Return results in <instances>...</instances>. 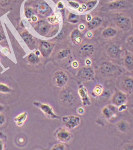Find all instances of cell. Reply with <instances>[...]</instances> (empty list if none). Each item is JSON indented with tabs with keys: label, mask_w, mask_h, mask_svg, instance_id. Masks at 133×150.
Returning a JSON list of instances; mask_svg holds the SVG:
<instances>
[{
	"label": "cell",
	"mask_w": 133,
	"mask_h": 150,
	"mask_svg": "<svg viewBox=\"0 0 133 150\" xmlns=\"http://www.w3.org/2000/svg\"><path fill=\"white\" fill-rule=\"evenodd\" d=\"M127 94L124 91L118 90L115 92L111 98V103L117 107L123 104H126L127 102Z\"/></svg>",
	"instance_id": "9c48e42d"
},
{
	"label": "cell",
	"mask_w": 133,
	"mask_h": 150,
	"mask_svg": "<svg viewBox=\"0 0 133 150\" xmlns=\"http://www.w3.org/2000/svg\"><path fill=\"white\" fill-rule=\"evenodd\" d=\"M56 138L59 142L66 143H68L72 139V134L66 128H59L55 133Z\"/></svg>",
	"instance_id": "ba28073f"
},
{
	"label": "cell",
	"mask_w": 133,
	"mask_h": 150,
	"mask_svg": "<svg viewBox=\"0 0 133 150\" xmlns=\"http://www.w3.org/2000/svg\"><path fill=\"white\" fill-rule=\"evenodd\" d=\"M118 107L114 105H109L104 107L102 110V114L107 119H110L116 115Z\"/></svg>",
	"instance_id": "2e32d148"
},
{
	"label": "cell",
	"mask_w": 133,
	"mask_h": 150,
	"mask_svg": "<svg viewBox=\"0 0 133 150\" xmlns=\"http://www.w3.org/2000/svg\"><path fill=\"white\" fill-rule=\"evenodd\" d=\"M4 109H5V108L4 107V106H3L2 105L0 104V113H1V112H2V111L4 110Z\"/></svg>",
	"instance_id": "681fc988"
},
{
	"label": "cell",
	"mask_w": 133,
	"mask_h": 150,
	"mask_svg": "<svg viewBox=\"0 0 133 150\" xmlns=\"http://www.w3.org/2000/svg\"><path fill=\"white\" fill-rule=\"evenodd\" d=\"M62 122L65 128L69 130H72L80 126L81 118L76 115H66L62 118Z\"/></svg>",
	"instance_id": "277c9868"
},
{
	"label": "cell",
	"mask_w": 133,
	"mask_h": 150,
	"mask_svg": "<svg viewBox=\"0 0 133 150\" xmlns=\"http://www.w3.org/2000/svg\"><path fill=\"white\" fill-rule=\"evenodd\" d=\"M86 36L88 38H92L93 37V34H92V33L91 32L90 30H89L88 32L87 33Z\"/></svg>",
	"instance_id": "60d3db41"
},
{
	"label": "cell",
	"mask_w": 133,
	"mask_h": 150,
	"mask_svg": "<svg viewBox=\"0 0 133 150\" xmlns=\"http://www.w3.org/2000/svg\"><path fill=\"white\" fill-rule=\"evenodd\" d=\"M113 20L116 26L120 30L127 32L132 28V22L130 17L122 13L114 14Z\"/></svg>",
	"instance_id": "7a4b0ae2"
},
{
	"label": "cell",
	"mask_w": 133,
	"mask_h": 150,
	"mask_svg": "<svg viewBox=\"0 0 133 150\" xmlns=\"http://www.w3.org/2000/svg\"><path fill=\"white\" fill-rule=\"evenodd\" d=\"M52 150H66V146L63 143H58L55 144L51 148Z\"/></svg>",
	"instance_id": "836d02e7"
},
{
	"label": "cell",
	"mask_w": 133,
	"mask_h": 150,
	"mask_svg": "<svg viewBox=\"0 0 133 150\" xmlns=\"http://www.w3.org/2000/svg\"><path fill=\"white\" fill-rule=\"evenodd\" d=\"M41 55V54L39 50L36 51L35 52L30 54L27 57V60L30 64L34 65V64H38L41 61V58H40Z\"/></svg>",
	"instance_id": "cb8c5ba5"
},
{
	"label": "cell",
	"mask_w": 133,
	"mask_h": 150,
	"mask_svg": "<svg viewBox=\"0 0 133 150\" xmlns=\"http://www.w3.org/2000/svg\"><path fill=\"white\" fill-rule=\"evenodd\" d=\"M68 21L72 24L78 23L80 20V17L77 14L70 13L68 16Z\"/></svg>",
	"instance_id": "4dcf8cb0"
},
{
	"label": "cell",
	"mask_w": 133,
	"mask_h": 150,
	"mask_svg": "<svg viewBox=\"0 0 133 150\" xmlns=\"http://www.w3.org/2000/svg\"><path fill=\"white\" fill-rule=\"evenodd\" d=\"M70 37L72 42L76 45H79L83 42V35L78 29H74L71 33Z\"/></svg>",
	"instance_id": "ac0fdd59"
},
{
	"label": "cell",
	"mask_w": 133,
	"mask_h": 150,
	"mask_svg": "<svg viewBox=\"0 0 133 150\" xmlns=\"http://www.w3.org/2000/svg\"><path fill=\"white\" fill-rule=\"evenodd\" d=\"M55 45L47 41H41L39 43V51L43 57H48L51 55L54 49Z\"/></svg>",
	"instance_id": "30bf717a"
},
{
	"label": "cell",
	"mask_w": 133,
	"mask_h": 150,
	"mask_svg": "<svg viewBox=\"0 0 133 150\" xmlns=\"http://www.w3.org/2000/svg\"><path fill=\"white\" fill-rule=\"evenodd\" d=\"M4 38H5V35L2 33L0 32V41L4 40Z\"/></svg>",
	"instance_id": "c3c4849f"
},
{
	"label": "cell",
	"mask_w": 133,
	"mask_h": 150,
	"mask_svg": "<svg viewBox=\"0 0 133 150\" xmlns=\"http://www.w3.org/2000/svg\"><path fill=\"white\" fill-rule=\"evenodd\" d=\"M48 21L50 22L51 23H56L58 22V20L55 17H50L48 18Z\"/></svg>",
	"instance_id": "f35d334b"
},
{
	"label": "cell",
	"mask_w": 133,
	"mask_h": 150,
	"mask_svg": "<svg viewBox=\"0 0 133 150\" xmlns=\"http://www.w3.org/2000/svg\"><path fill=\"white\" fill-rule=\"evenodd\" d=\"M85 64H86L88 65L87 66H90V65L92 64L91 61H90L89 59H87L86 60V61H85Z\"/></svg>",
	"instance_id": "7dc6e473"
},
{
	"label": "cell",
	"mask_w": 133,
	"mask_h": 150,
	"mask_svg": "<svg viewBox=\"0 0 133 150\" xmlns=\"http://www.w3.org/2000/svg\"><path fill=\"white\" fill-rule=\"evenodd\" d=\"M69 78L66 73L63 70H57L53 75V83L59 88H64L66 86Z\"/></svg>",
	"instance_id": "8992f818"
},
{
	"label": "cell",
	"mask_w": 133,
	"mask_h": 150,
	"mask_svg": "<svg viewBox=\"0 0 133 150\" xmlns=\"http://www.w3.org/2000/svg\"><path fill=\"white\" fill-rule=\"evenodd\" d=\"M27 118V114L26 112H23L21 114H19L18 115H17V117H15L14 118V122L16 123V125L19 126V127H21L24 123L25 122V121L26 120Z\"/></svg>",
	"instance_id": "484cf974"
},
{
	"label": "cell",
	"mask_w": 133,
	"mask_h": 150,
	"mask_svg": "<svg viewBox=\"0 0 133 150\" xmlns=\"http://www.w3.org/2000/svg\"><path fill=\"white\" fill-rule=\"evenodd\" d=\"M78 78L85 81H92L95 79V73L94 69L90 66H85L80 68L77 73Z\"/></svg>",
	"instance_id": "5b68a950"
},
{
	"label": "cell",
	"mask_w": 133,
	"mask_h": 150,
	"mask_svg": "<svg viewBox=\"0 0 133 150\" xmlns=\"http://www.w3.org/2000/svg\"><path fill=\"white\" fill-rule=\"evenodd\" d=\"M97 3V0H91L88 1L85 3V4L83 5L82 7L83 10L85 11H89L93 9V8L96 5Z\"/></svg>",
	"instance_id": "83f0119b"
},
{
	"label": "cell",
	"mask_w": 133,
	"mask_h": 150,
	"mask_svg": "<svg viewBox=\"0 0 133 150\" xmlns=\"http://www.w3.org/2000/svg\"><path fill=\"white\" fill-rule=\"evenodd\" d=\"M102 23V19L99 17L95 16L92 18V19L88 22L87 26L89 30L90 31L94 30L99 28Z\"/></svg>",
	"instance_id": "ffe728a7"
},
{
	"label": "cell",
	"mask_w": 133,
	"mask_h": 150,
	"mask_svg": "<svg viewBox=\"0 0 133 150\" xmlns=\"http://www.w3.org/2000/svg\"><path fill=\"white\" fill-rule=\"evenodd\" d=\"M127 108V106L126 105V104H123L122 105H120V106L118 107V111L119 112H123L125 110H126Z\"/></svg>",
	"instance_id": "74e56055"
},
{
	"label": "cell",
	"mask_w": 133,
	"mask_h": 150,
	"mask_svg": "<svg viewBox=\"0 0 133 150\" xmlns=\"http://www.w3.org/2000/svg\"><path fill=\"white\" fill-rule=\"evenodd\" d=\"M78 94L84 106H90L92 103L90 98L89 96L87 88L83 85H80L78 87Z\"/></svg>",
	"instance_id": "7c38bea8"
},
{
	"label": "cell",
	"mask_w": 133,
	"mask_h": 150,
	"mask_svg": "<svg viewBox=\"0 0 133 150\" xmlns=\"http://www.w3.org/2000/svg\"><path fill=\"white\" fill-rule=\"evenodd\" d=\"M21 35L23 41L30 49L33 50L35 47L36 42L33 36L31 34L27 31H25L22 32L21 34Z\"/></svg>",
	"instance_id": "e0dca14e"
},
{
	"label": "cell",
	"mask_w": 133,
	"mask_h": 150,
	"mask_svg": "<svg viewBox=\"0 0 133 150\" xmlns=\"http://www.w3.org/2000/svg\"><path fill=\"white\" fill-rule=\"evenodd\" d=\"M117 30L113 27H107L101 33V36L105 39H110L114 38L117 34Z\"/></svg>",
	"instance_id": "603a6c76"
},
{
	"label": "cell",
	"mask_w": 133,
	"mask_h": 150,
	"mask_svg": "<svg viewBox=\"0 0 133 150\" xmlns=\"http://www.w3.org/2000/svg\"><path fill=\"white\" fill-rule=\"evenodd\" d=\"M68 4L69 5L74 9H78L79 8H80V5L77 2H75V1H69L68 2Z\"/></svg>",
	"instance_id": "e575fe53"
},
{
	"label": "cell",
	"mask_w": 133,
	"mask_h": 150,
	"mask_svg": "<svg viewBox=\"0 0 133 150\" xmlns=\"http://www.w3.org/2000/svg\"><path fill=\"white\" fill-rule=\"evenodd\" d=\"M78 28H79V30L81 31V30H84L85 29V26H84V25H83V24H81V25H79V26H78Z\"/></svg>",
	"instance_id": "f6af8a7d"
},
{
	"label": "cell",
	"mask_w": 133,
	"mask_h": 150,
	"mask_svg": "<svg viewBox=\"0 0 133 150\" xmlns=\"http://www.w3.org/2000/svg\"><path fill=\"white\" fill-rule=\"evenodd\" d=\"M123 64L125 69L133 73V54L127 51L123 60Z\"/></svg>",
	"instance_id": "d6986e66"
},
{
	"label": "cell",
	"mask_w": 133,
	"mask_h": 150,
	"mask_svg": "<svg viewBox=\"0 0 133 150\" xmlns=\"http://www.w3.org/2000/svg\"><path fill=\"white\" fill-rule=\"evenodd\" d=\"M116 127L120 132L126 133L130 130V125L127 120H121L116 123Z\"/></svg>",
	"instance_id": "d4e9b609"
},
{
	"label": "cell",
	"mask_w": 133,
	"mask_h": 150,
	"mask_svg": "<svg viewBox=\"0 0 133 150\" xmlns=\"http://www.w3.org/2000/svg\"><path fill=\"white\" fill-rule=\"evenodd\" d=\"M125 44L127 52L133 54V34L127 38Z\"/></svg>",
	"instance_id": "f1b7e54d"
},
{
	"label": "cell",
	"mask_w": 133,
	"mask_h": 150,
	"mask_svg": "<svg viewBox=\"0 0 133 150\" xmlns=\"http://www.w3.org/2000/svg\"><path fill=\"white\" fill-rule=\"evenodd\" d=\"M71 54V51L68 49H64L60 50L57 53V57L59 59H64L68 57Z\"/></svg>",
	"instance_id": "f546056e"
},
{
	"label": "cell",
	"mask_w": 133,
	"mask_h": 150,
	"mask_svg": "<svg viewBox=\"0 0 133 150\" xmlns=\"http://www.w3.org/2000/svg\"><path fill=\"white\" fill-rule=\"evenodd\" d=\"M127 7V4L124 0H116L109 4V8L111 11L125 9Z\"/></svg>",
	"instance_id": "7402d4cb"
},
{
	"label": "cell",
	"mask_w": 133,
	"mask_h": 150,
	"mask_svg": "<svg viewBox=\"0 0 133 150\" xmlns=\"http://www.w3.org/2000/svg\"><path fill=\"white\" fill-rule=\"evenodd\" d=\"M4 143L3 140L0 139V150H4Z\"/></svg>",
	"instance_id": "b9f144b4"
},
{
	"label": "cell",
	"mask_w": 133,
	"mask_h": 150,
	"mask_svg": "<svg viewBox=\"0 0 133 150\" xmlns=\"http://www.w3.org/2000/svg\"><path fill=\"white\" fill-rule=\"evenodd\" d=\"M11 88L5 84L0 83V93L3 94L10 93L11 91Z\"/></svg>",
	"instance_id": "1f68e13d"
},
{
	"label": "cell",
	"mask_w": 133,
	"mask_h": 150,
	"mask_svg": "<svg viewBox=\"0 0 133 150\" xmlns=\"http://www.w3.org/2000/svg\"><path fill=\"white\" fill-rule=\"evenodd\" d=\"M8 1L9 0H0V4L3 5H6L7 4H8Z\"/></svg>",
	"instance_id": "ee69618b"
},
{
	"label": "cell",
	"mask_w": 133,
	"mask_h": 150,
	"mask_svg": "<svg viewBox=\"0 0 133 150\" xmlns=\"http://www.w3.org/2000/svg\"><path fill=\"white\" fill-rule=\"evenodd\" d=\"M94 46L92 44H85L81 48L80 53L83 57H90L94 53Z\"/></svg>",
	"instance_id": "44dd1931"
},
{
	"label": "cell",
	"mask_w": 133,
	"mask_h": 150,
	"mask_svg": "<svg viewBox=\"0 0 133 150\" xmlns=\"http://www.w3.org/2000/svg\"><path fill=\"white\" fill-rule=\"evenodd\" d=\"M114 1H116V0H114Z\"/></svg>",
	"instance_id": "816d5d0a"
},
{
	"label": "cell",
	"mask_w": 133,
	"mask_h": 150,
	"mask_svg": "<svg viewBox=\"0 0 133 150\" xmlns=\"http://www.w3.org/2000/svg\"><path fill=\"white\" fill-rule=\"evenodd\" d=\"M59 99L62 105L71 106L76 102L77 97L70 88H63L59 93Z\"/></svg>",
	"instance_id": "3957f363"
},
{
	"label": "cell",
	"mask_w": 133,
	"mask_h": 150,
	"mask_svg": "<svg viewBox=\"0 0 133 150\" xmlns=\"http://www.w3.org/2000/svg\"><path fill=\"white\" fill-rule=\"evenodd\" d=\"M121 87L123 91L127 95L132 94L133 93V77L126 76L123 78L121 81Z\"/></svg>",
	"instance_id": "4fadbf2b"
},
{
	"label": "cell",
	"mask_w": 133,
	"mask_h": 150,
	"mask_svg": "<svg viewBox=\"0 0 133 150\" xmlns=\"http://www.w3.org/2000/svg\"><path fill=\"white\" fill-rule=\"evenodd\" d=\"M104 93V87L101 85H97L92 91V95L93 97H100Z\"/></svg>",
	"instance_id": "4316f807"
},
{
	"label": "cell",
	"mask_w": 133,
	"mask_h": 150,
	"mask_svg": "<svg viewBox=\"0 0 133 150\" xmlns=\"http://www.w3.org/2000/svg\"><path fill=\"white\" fill-rule=\"evenodd\" d=\"M6 122V117L5 116L0 113V126L4 125Z\"/></svg>",
	"instance_id": "8d00e7d4"
},
{
	"label": "cell",
	"mask_w": 133,
	"mask_h": 150,
	"mask_svg": "<svg viewBox=\"0 0 133 150\" xmlns=\"http://www.w3.org/2000/svg\"><path fill=\"white\" fill-rule=\"evenodd\" d=\"M99 71L104 76H113L122 75L123 70L119 65L114 64L110 61H104L100 64Z\"/></svg>",
	"instance_id": "6da1fadb"
},
{
	"label": "cell",
	"mask_w": 133,
	"mask_h": 150,
	"mask_svg": "<svg viewBox=\"0 0 133 150\" xmlns=\"http://www.w3.org/2000/svg\"><path fill=\"white\" fill-rule=\"evenodd\" d=\"M85 112V110L83 107H80L78 108V114L83 115Z\"/></svg>",
	"instance_id": "ab89813d"
},
{
	"label": "cell",
	"mask_w": 133,
	"mask_h": 150,
	"mask_svg": "<svg viewBox=\"0 0 133 150\" xmlns=\"http://www.w3.org/2000/svg\"><path fill=\"white\" fill-rule=\"evenodd\" d=\"M32 21L33 22H37V21L38 20V17H37V16H33L32 17Z\"/></svg>",
	"instance_id": "7bdbcfd3"
},
{
	"label": "cell",
	"mask_w": 133,
	"mask_h": 150,
	"mask_svg": "<svg viewBox=\"0 0 133 150\" xmlns=\"http://www.w3.org/2000/svg\"><path fill=\"white\" fill-rule=\"evenodd\" d=\"M36 10L40 14L45 16L50 15L52 11L49 5L43 0L40 1V2L37 4Z\"/></svg>",
	"instance_id": "9a60e30c"
},
{
	"label": "cell",
	"mask_w": 133,
	"mask_h": 150,
	"mask_svg": "<svg viewBox=\"0 0 133 150\" xmlns=\"http://www.w3.org/2000/svg\"><path fill=\"white\" fill-rule=\"evenodd\" d=\"M33 105L39 108L47 118L51 119H57L60 118L55 113L53 108L48 104L35 101L34 102Z\"/></svg>",
	"instance_id": "52a82bcc"
},
{
	"label": "cell",
	"mask_w": 133,
	"mask_h": 150,
	"mask_svg": "<svg viewBox=\"0 0 133 150\" xmlns=\"http://www.w3.org/2000/svg\"><path fill=\"white\" fill-rule=\"evenodd\" d=\"M122 50L121 47L116 44H112L108 46L106 49V53L109 57L113 59L119 58Z\"/></svg>",
	"instance_id": "5bb4252c"
},
{
	"label": "cell",
	"mask_w": 133,
	"mask_h": 150,
	"mask_svg": "<svg viewBox=\"0 0 133 150\" xmlns=\"http://www.w3.org/2000/svg\"><path fill=\"white\" fill-rule=\"evenodd\" d=\"M52 28L51 23L49 21L41 20L38 22L35 28V30L42 35L46 36L50 32Z\"/></svg>",
	"instance_id": "8fae6325"
},
{
	"label": "cell",
	"mask_w": 133,
	"mask_h": 150,
	"mask_svg": "<svg viewBox=\"0 0 133 150\" xmlns=\"http://www.w3.org/2000/svg\"><path fill=\"white\" fill-rule=\"evenodd\" d=\"M72 66H73L74 68H77L78 66V62L74 61V62L72 63Z\"/></svg>",
	"instance_id": "bcb514c9"
},
{
	"label": "cell",
	"mask_w": 133,
	"mask_h": 150,
	"mask_svg": "<svg viewBox=\"0 0 133 150\" xmlns=\"http://www.w3.org/2000/svg\"><path fill=\"white\" fill-rule=\"evenodd\" d=\"M24 15L26 18L28 19L32 18V17L34 16V9L31 7H27L24 9Z\"/></svg>",
	"instance_id": "d6a6232c"
},
{
	"label": "cell",
	"mask_w": 133,
	"mask_h": 150,
	"mask_svg": "<svg viewBox=\"0 0 133 150\" xmlns=\"http://www.w3.org/2000/svg\"><path fill=\"white\" fill-rule=\"evenodd\" d=\"M132 108L133 109V104H132Z\"/></svg>",
	"instance_id": "f907efd6"
},
{
	"label": "cell",
	"mask_w": 133,
	"mask_h": 150,
	"mask_svg": "<svg viewBox=\"0 0 133 150\" xmlns=\"http://www.w3.org/2000/svg\"><path fill=\"white\" fill-rule=\"evenodd\" d=\"M122 150H133V143H127L123 146Z\"/></svg>",
	"instance_id": "d590c367"
}]
</instances>
